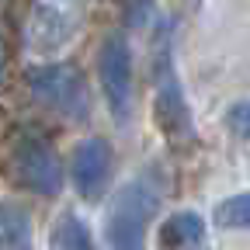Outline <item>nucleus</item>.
I'll return each instance as SVG.
<instances>
[{
	"label": "nucleus",
	"mask_w": 250,
	"mask_h": 250,
	"mask_svg": "<svg viewBox=\"0 0 250 250\" xmlns=\"http://www.w3.org/2000/svg\"><path fill=\"white\" fill-rule=\"evenodd\" d=\"M160 247L164 250H205L208 233L198 212H177L170 215L160 229Z\"/></svg>",
	"instance_id": "423d86ee"
},
{
	"label": "nucleus",
	"mask_w": 250,
	"mask_h": 250,
	"mask_svg": "<svg viewBox=\"0 0 250 250\" xmlns=\"http://www.w3.org/2000/svg\"><path fill=\"white\" fill-rule=\"evenodd\" d=\"M156 215V191L146 181H132L115 195L108 215L111 250H146V229Z\"/></svg>",
	"instance_id": "f257e3e1"
},
{
	"label": "nucleus",
	"mask_w": 250,
	"mask_h": 250,
	"mask_svg": "<svg viewBox=\"0 0 250 250\" xmlns=\"http://www.w3.org/2000/svg\"><path fill=\"white\" fill-rule=\"evenodd\" d=\"M156 115H160L164 132H170V136H188V132H191V122H188L184 98H181V90H177L174 80L160 87V98H156Z\"/></svg>",
	"instance_id": "0eeeda50"
},
{
	"label": "nucleus",
	"mask_w": 250,
	"mask_h": 250,
	"mask_svg": "<svg viewBox=\"0 0 250 250\" xmlns=\"http://www.w3.org/2000/svg\"><path fill=\"white\" fill-rule=\"evenodd\" d=\"M14 174H18V181L28 188V191H35V195H56L62 188L59 160L39 139L18 143V149H14Z\"/></svg>",
	"instance_id": "20e7f679"
},
{
	"label": "nucleus",
	"mask_w": 250,
	"mask_h": 250,
	"mask_svg": "<svg viewBox=\"0 0 250 250\" xmlns=\"http://www.w3.org/2000/svg\"><path fill=\"white\" fill-rule=\"evenodd\" d=\"M229 129H233V136L250 139V101L229 108Z\"/></svg>",
	"instance_id": "9b49d317"
},
{
	"label": "nucleus",
	"mask_w": 250,
	"mask_h": 250,
	"mask_svg": "<svg viewBox=\"0 0 250 250\" xmlns=\"http://www.w3.org/2000/svg\"><path fill=\"white\" fill-rule=\"evenodd\" d=\"M215 223L223 229H250V191L226 198L215 208Z\"/></svg>",
	"instance_id": "9d476101"
},
{
	"label": "nucleus",
	"mask_w": 250,
	"mask_h": 250,
	"mask_svg": "<svg viewBox=\"0 0 250 250\" xmlns=\"http://www.w3.org/2000/svg\"><path fill=\"white\" fill-rule=\"evenodd\" d=\"M108 170H111V149H108L104 139H87V143L77 146L70 174H73V184L83 198H98L104 191Z\"/></svg>",
	"instance_id": "39448f33"
},
{
	"label": "nucleus",
	"mask_w": 250,
	"mask_h": 250,
	"mask_svg": "<svg viewBox=\"0 0 250 250\" xmlns=\"http://www.w3.org/2000/svg\"><path fill=\"white\" fill-rule=\"evenodd\" d=\"M31 247V229L28 215L21 208H0V250H28Z\"/></svg>",
	"instance_id": "1a4fd4ad"
},
{
	"label": "nucleus",
	"mask_w": 250,
	"mask_h": 250,
	"mask_svg": "<svg viewBox=\"0 0 250 250\" xmlns=\"http://www.w3.org/2000/svg\"><path fill=\"white\" fill-rule=\"evenodd\" d=\"M0 77H4V49H0Z\"/></svg>",
	"instance_id": "f8f14e48"
},
{
	"label": "nucleus",
	"mask_w": 250,
	"mask_h": 250,
	"mask_svg": "<svg viewBox=\"0 0 250 250\" xmlns=\"http://www.w3.org/2000/svg\"><path fill=\"white\" fill-rule=\"evenodd\" d=\"M98 66H101V83H104V94H108L115 115L125 118L132 108V52H129V42L122 35L104 39Z\"/></svg>",
	"instance_id": "7ed1b4c3"
},
{
	"label": "nucleus",
	"mask_w": 250,
	"mask_h": 250,
	"mask_svg": "<svg viewBox=\"0 0 250 250\" xmlns=\"http://www.w3.org/2000/svg\"><path fill=\"white\" fill-rule=\"evenodd\" d=\"M31 90H35V98L52 108L56 115L62 118H83L87 115V87H83V77L73 70V66H45V70H35L28 77Z\"/></svg>",
	"instance_id": "f03ea898"
},
{
	"label": "nucleus",
	"mask_w": 250,
	"mask_h": 250,
	"mask_svg": "<svg viewBox=\"0 0 250 250\" xmlns=\"http://www.w3.org/2000/svg\"><path fill=\"white\" fill-rule=\"evenodd\" d=\"M52 250H98V247H94V236H90L83 219L66 212L52 226Z\"/></svg>",
	"instance_id": "6e6552de"
}]
</instances>
